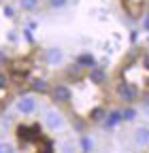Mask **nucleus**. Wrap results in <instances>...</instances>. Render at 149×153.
Wrapping results in <instances>:
<instances>
[{"mask_svg": "<svg viewBox=\"0 0 149 153\" xmlns=\"http://www.w3.org/2000/svg\"><path fill=\"white\" fill-rule=\"evenodd\" d=\"M43 126L49 130V132H62L68 128V119H66V115L60 111V108H55V106H47L43 111Z\"/></svg>", "mask_w": 149, "mask_h": 153, "instance_id": "obj_1", "label": "nucleus"}, {"mask_svg": "<svg viewBox=\"0 0 149 153\" xmlns=\"http://www.w3.org/2000/svg\"><path fill=\"white\" fill-rule=\"evenodd\" d=\"M15 111L24 115V117H30L39 111V98H36V94H22L17 96L15 100Z\"/></svg>", "mask_w": 149, "mask_h": 153, "instance_id": "obj_2", "label": "nucleus"}, {"mask_svg": "<svg viewBox=\"0 0 149 153\" xmlns=\"http://www.w3.org/2000/svg\"><path fill=\"white\" fill-rule=\"evenodd\" d=\"M43 60H45L47 66L58 68V66H62V64L66 62V53H64L62 47H49V49H45V53H43Z\"/></svg>", "mask_w": 149, "mask_h": 153, "instance_id": "obj_3", "label": "nucleus"}, {"mask_svg": "<svg viewBox=\"0 0 149 153\" xmlns=\"http://www.w3.org/2000/svg\"><path fill=\"white\" fill-rule=\"evenodd\" d=\"M117 96L121 98V102L132 104V102L139 98V89H136L132 83H119V85H117Z\"/></svg>", "mask_w": 149, "mask_h": 153, "instance_id": "obj_4", "label": "nucleus"}, {"mask_svg": "<svg viewBox=\"0 0 149 153\" xmlns=\"http://www.w3.org/2000/svg\"><path fill=\"white\" fill-rule=\"evenodd\" d=\"M132 140L141 149H149V126H139L132 134Z\"/></svg>", "mask_w": 149, "mask_h": 153, "instance_id": "obj_5", "label": "nucleus"}, {"mask_svg": "<svg viewBox=\"0 0 149 153\" xmlns=\"http://www.w3.org/2000/svg\"><path fill=\"white\" fill-rule=\"evenodd\" d=\"M104 128L107 130H115L117 126H121L124 123V117H121V111H109L107 115H104Z\"/></svg>", "mask_w": 149, "mask_h": 153, "instance_id": "obj_6", "label": "nucleus"}, {"mask_svg": "<svg viewBox=\"0 0 149 153\" xmlns=\"http://www.w3.org/2000/svg\"><path fill=\"white\" fill-rule=\"evenodd\" d=\"M53 100L55 102H70L72 100V91H70V87L68 85H55L53 87Z\"/></svg>", "mask_w": 149, "mask_h": 153, "instance_id": "obj_7", "label": "nucleus"}, {"mask_svg": "<svg viewBox=\"0 0 149 153\" xmlns=\"http://www.w3.org/2000/svg\"><path fill=\"white\" fill-rule=\"evenodd\" d=\"M60 153H79V140H74V138H64L58 147Z\"/></svg>", "mask_w": 149, "mask_h": 153, "instance_id": "obj_8", "label": "nucleus"}, {"mask_svg": "<svg viewBox=\"0 0 149 153\" xmlns=\"http://www.w3.org/2000/svg\"><path fill=\"white\" fill-rule=\"evenodd\" d=\"M96 149V140L87 136V134H83V136L79 138V153H92Z\"/></svg>", "mask_w": 149, "mask_h": 153, "instance_id": "obj_9", "label": "nucleus"}, {"mask_svg": "<svg viewBox=\"0 0 149 153\" xmlns=\"http://www.w3.org/2000/svg\"><path fill=\"white\" fill-rule=\"evenodd\" d=\"M39 7H41V0H19V9L26 13H34Z\"/></svg>", "mask_w": 149, "mask_h": 153, "instance_id": "obj_10", "label": "nucleus"}, {"mask_svg": "<svg viewBox=\"0 0 149 153\" xmlns=\"http://www.w3.org/2000/svg\"><path fill=\"white\" fill-rule=\"evenodd\" d=\"M89 79H92V83L100 85V83H104L107 74H104V70H102V68H92V70H89Z\"/></svg>", "mask_w": 149, "mask_h": 153, "instance_id": "obj_11", "label": "nucleus"}, {"mask_svg": "<svg viewBox=\"0 0 149 153\" xmlns=\"http://www.w3.org/2000/svg\"><path fill=\"white\" fill-rule=\"evenodd\" d=\"M70 4V0H47V7L53 9V11H60V9H66Z\"/></svg>", "mask_w": 149, "mask_h": 153, "instance_id": "obj_12", "label": "nucleus"}, {"mask_svg": "<svg viewBox=\"0 0 149 153\" xmlns=\"http://www.w3.org/2000/svg\"><path fill=\"white\" fill-rule=\"evenodd\" d=\"M136 115H139V111H136L134 106H130V108L121 111V117H124V121H134V119H136Z\"/></svg>", "mask_w": 149, "mask_h": 153, "instance_id": "obj_13", "label": "nucleus"}, {"mask_svg": "<svg viewBox=\"0 0 149 153\" xmlns=\"http://www.w3.org/2000/svg\"><path fill=\"white\" fill-rule=\"evenodd\" d=\"M0 153H17V147L11 140H0Z\"/></svg>", "mask_w": 149, "mask_h": 153, "instance_id": "obj_14", "label": "nucleus"}, {"mask_svg": "<svg viewBox=\"0 0 149 153\" xmlns=\"http://www.w3.org/2000/svg\"><path fill=\"white\" fill-rule=\"evenodd\" d=\"M19 34H22V32H19V30H15V28L9 30V32H7V43L17 45V43H19Z\"/></svg>", "mask_w": 149, "mask_h": 153, "instance_id": "obj_15", "label": "nucleus"}, {"mask_svg": "<svg viewBox=\"0 0 149 153\" xmlns=\"http://www.w3.org/2000/svg\"><path fill=\"white\" fill-rule=\"evenodd\" d=\"M2 15H4V17H9V19H13V17L17 15V9H15V7H11V4H4V7H2Z\"/></svg>", "mask_w": 149, "mask_h": 153, "instance_id": "obj_16", "label": "nucleus"}, {"mask_svg": "<svg viewBox=\"0 0 149 153\" xmlns=\"http://www.w3.org/2000/svg\"><path fill=\"white\" fill-rule=\"evenodd\" d=\"M34 89H39V91H47V81L36 79V81H34Z\"/></svg>", "mask_w": 149, "mask_h": 153, "instance_id": "obj_17", "label": "nucleus"}, {"mask_svg": "<svg viewBox=\"0 0 149 153\" xmlns=\"http://www.w3.org/2000/svg\"><path fill=\"white\" fill-rule=\"evenodd\" d=\"M104 115H107V113H104L102 108H96V111H94V115H92V117H94V121H102V119H104Z\"/></svg>", "mask_w": 149, "mask_h": 153, "instance_id": "obj_18", "label": "nucleus"}, {"mask_svg": "<svg viewBox=\"0 0 149 153\" xmlns=\"http://www.w3.org/2000/svg\"><path fill=\"white\" fill-rule=\"evenodd\" d=\"M22 36H24V41H28V43H34V36H32V32H30L28 28L22 32Z\"/></svg>", "mask_w": 149, "mask_h": 153, "instance_id": "obj_19", "label": "nucleus"}, {"mask_svg": "<svg viewBox=\"0 0 149 153\" xmlns=\"http://www.w3.org/2000/svg\"><path fill=\"white\" fill-rule=\"evenodd\" d=\"M77 62H81V64H87V66H89V64H92V57H89V55H81V57H77Z\"/></svg>", "mask_w": 149, "mask_h": 153, "instance_id": "obj_20", "label": "nucleus"}, {"mask_svg": "<svg viewBox=\"0 0 149 153\" xmlns=\"http://www.w3.org/2000/svg\"><path fill=\"white\" fill-rule=\"evenodd\" d=\"M143 30H145V32H149V11H147V15L143 17Z\"/></svg>", "mask_w": 149, "mask_h": 153, "instance_id": "obj_21", "label": "nucleus"}, {"mask_svg": "<svg viewBox=\"0 0 149 153\" xmlns=\"http://www.w3.org/2000/svg\"><path fill=\"white\" fill-rule=\"evenodd\" d=\"M143 68L149 72V53H145V57H143Z\"/></svg>", "mask_w": 149, "mask_h": 153, "instance_id": "obj_22", "label": "nucleus"}, {"mask_svg": "<svg viewBox=\"0 0 149 153\" xmlns=\"http://www.w3.org/2000/svg\"><path fill=\"white\" fill-rule=\"evenodd\" d=\"M143 113H145L147 117H149V98H147V100L143 102Z\"/></svg>", "mask_w": 149, "mask_h": 153, "instance_id": "obj_23", "label": "nucleus"}]
</instances>
